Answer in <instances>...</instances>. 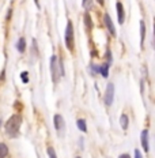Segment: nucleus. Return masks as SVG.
<instances>
[{
    "instance_id": "obj_1",
    "label": "nucleus",
    "mask_w": 155,
    "mask_h": 158,
    "mask_svg": "<svg viewBox=\"0 0 155 158\" xmlns=\"http://www.w3.org/2000/svg\"><path fill=\"white\" fill-rule=\"evenodd\" d=\"M21 126H22V116L21 114H12L7 120V123H6V127H4L6 134L10 138H16L19 135Z\"/></svg>"
},
{
    "instance_id": "obj_2",
    "label": "nucleus",
    "mask_w": 155,
    "mask_h": 158,
    "mask_svg": "<svg viewBox=\"0 0 155 158\" xmlns=\"http://www.w3.org/2000/svg\"><path fill=\"white\" fill-rule=\"evenodd\" d=\"M51 72H52V79H53L55 83L60 79V77L64 75V65H63V61L56 55H53L51 57Z\"/></svg>"
},
{
    "instance_id": "obj_3",
    "label": "nucleus",
    "mask_w": 155,
    "mask_h": 158,
    "mask_svg": "<svg viewBox=\"0 0 155 158\" xmlns=\"http://www.w3.org/2000/svg\"><path fill=\"white\" fill-rule=\"evenodd\" d=\"M64 41L67 49L72 52L75 48V38H74V25L71 21L67 22V27H65V34H64Z\"/></svg>"
},
{
    "instance_id": "obj_4",
    "label": "nucleus",
    "mask_w": 155,
    "mask_h": 158,
    "mask_svg": "<svg viewBox=\"0 0 155 158\" xmlns=\"http://www.w3.org/2000/svg\"><path fill=\"white\" fill-rule=\"evenodd\" d=\"M53 124H55V128L57 131V134L63 136L65 132V121H64V117L61 114H55L53 117Z\"/></svg>"
},
{
    "instance_id": "obj_5",
    "label": "nucleus",
    "mask_w": 155,
    "mask_h": 158,
    "mask_svg": "<svg viewBox=\"0 0 155 158\" xmlns=\"http://www.w3.org/2000/svg\"><path fill=\"white\" fill-rule=\"evenodd\" d=\"M104 101L108 106H110L114 101V85L113 83H108L106 90H105V95H104Z\"/></svg>"
},
{
    "instance_id": "obj_6",
    "label": "nucleus",
    "mask_w": 155,
    "mask_h": 158,
    "mask_svg": "<svg viewBox=\"0 0 155 158\" xmlns=\"http://www.w3.org/2000/svg\"><path fill=\"white\" fill-rule=\"evenodd\" d=\"M140 143H141V147L144 149L146 153H148L150 150V135H148V130H143L140 134Z\"/></svg>"
},
{
    "instance_id": "obj_7",
    "label": "nucleus",
    "mask_w": 155,
    "mask_h": 158,
    "mask_svg": "<svg viewBox=\"0 0 155 158\" xmlns=\"http://www.w3.org/2000/svg\"><path fill=\"white\" fill-rule=\"evenodd\" d=\"M104 21H105V26H106V29L109 30V33H110V34L114 37V35H116V26H114L113 21H112L110 15H109V14H105Z\"/></svg>"
},
{
    "instance_id": "obj_8",
    "label": "nucleus",
    "mask_w": 155,
    "mask_h": 158,
    "mask_svg": "<svg viewBox=\"0 0 155 158\" xmlns=\"http://www.w3.org/2000/svg\"><path fill=\"white\" fill-rule=\"evenodd\" d=\"M116 10H117V18H118V23L123 25L125 22V10H124V6L123 3L117 2L116 4Z\"/></svg>"
},
{
    "instance_id": "obj_9",
    "label": "nucleus",
    "mask_w": 155,
    "mask_h": 158,
    "mask_svg": "<svg viewBox=\"0 0 155 158\" xmlns=\"http://www.w3.org/2000/svg\"><path fill=\"white\" fill-rule=\"evenodd\" d=\"M16 51L19 52V53H23L26 51V40L25 37H21L18 40V42H16Z\"/></svg>"
},
{
    "instance_id": "obj_10",
    "label": "nucleus",
    "mask_w": 155,
    "mask_h": 158,
    "mask_svg": "<svg viewBox=\"0 0 155 158\" xmlns=\"http://www.w3.org/2000/svg\"><path fill=\"white\" fill-rule=\"evenodd\" d=\"M98 72H100V74L104 78H108L109 77V64L108 63H104V64L98 65Z\"/></svg>"
},
{
    "instance_id": "obj_11",
    "label": "nucleus",
    "mask_w": 155,
    "mask_h": 158,
    "mask_svg": "<svg viewBox=\"0 0 155 158\" xmlns=\"http://www.w3.org/2000/svg\"><path fill=\"white\" fill-rule=\"evenodd\" d=\"M144 38H146V23L144 21H140V45L143 48V44H144Z\"/></svg>"
},
{
    "instance_id": "obj_12",
    "label": "nucleus",
    "mask_w": 155,
    "mask_h": 158,
    "mask_svg": "<svg viewBox=\"0 0 155 158\" xmlns=\"http://www.w3.org/2000/svg\"><path fill=\"white\" fill-rule=\"evenodd\" d=\"M128 124H129V118H128V116L125 113H123L120 116V126L123 130H127L128 128Z\"/></svg>"
},
{
    "instance_id": "obj_13",
    "label": "nucleus",
    "mask_w": 155,
    "mask_h": 158,
    "mask_svg": "<svg viewBox=\"0 0 155 158\" xmlns=\"http://www.w3.org/2000/svg\"><path fill=\"white\" fill-rule=\"evenodd\" d=\"M76 127L82 131V132H87V124H86L84 118H78L76 120Z\"/></svg>"
},
{
    "instance_id": "obj_14",
    "label": "nucleus",
    "mask_w": 155,
    "mask_h": 158,
    "mask_svg": "<svg viewBox=\"0 0 155 158\" xmlns=\"http://www.w3.org/2000/svg\"><path fill=\"white\" fill-rule=\"evenodd\" d=\"M8 156V147L6 143H0V158H6Z\"/></svg>"
},
{
    "instance_id": "obj_15",
    "label": "nucleus",
    "mask_w": 155,
    "mask_h": 158,
    "mask_svg": "<svg viewBox=\"0 0 155 158\" xmlns=\"http://www.w3.org/2000/svg\"><path fill=\"white\" fill-rule=\"evenodd\" d=\"M84 25H86V27H88V29H91L93 27V21H91V18H90V15L88 14H84Z\"/></svg>"
},
{
    "instance_id": "obj_16",
    "label": "nucleus",
    "mask_w": 155,
    "mask_h": 158,
    "mask_svg": "<svg viewBox=\"0 0 155 158\" xmlns=\"http://www.w3.org/2000/svg\"><path fill=\"white\" fill-rule=\"evenodd\" d=\"M82 4H83V8L86 11H88V10L93 7V0H82Z\"/></svg>"
},
{
    "instance_id": "obj_17",
    "label": "nucleus",
    "mask_w": 155,
    "mask_h": 158,
    "mask_svg": "<svg viewBox=\"0 0 155 158\" xmlns=\"http://www.w3.org/2000/svg\"><path fill=\"white\" fill-rule=\"evenodd\" d=\"M48 156H49V158H57V156H56V151H55V149L53 147H48Z\"/></svg>"
},
{
    "instance_id": "obj_18",
    "label": "nucleus",
    "mask_w": 155,
    "mask_h": 158,
    "mask_svg": "<svg viewBox=\"0 0 155 158\" xmlns=\"http://www.w3.org/2000/svg\"><path fill=\"white\" fill-rule=\"evenodd\" d=\"M21 79L23 83H27L29 82V72H22L21 74Z\"/></svg>"
},
{
    "instance_id": "obj_19",
    "label": "nucleus",
    "mask_w": 155,
    "mask_h": 158,
    "mask_svg": "<svg viewBox=\"0 0 155 158\" xmlns=\"http://www.w3.org/2000/svg\"><path fill=\"white\" fill-rule=\"evenodd\" d=\"M106 57H108V64L110 65V63H112V55H110V51H106Z\"/></svg>"
},
{
    "instance_id": "obj_20",
    "label": "nucleus",
    "mask_w": 155,
    "mask_h": 158,
    "mask_svg": "<svg viewBox=\"0 0 155 158\" xmlns=\"http://www.w3.org/2000/svg\"><path fill=\"white\" fill-rule=\"evenodd\" d=\"M135 158H143V156H141V151L140 150H135Z\"/></svg>"
},
{
    "instance_id": "obj_21",
    "label": "nucleus",
    "mask_w": 155,
    "mask_h": 158,
    "mask_svg": "<svg viewBox=\"0 0 155 158\" xmlns=\"http://www.w3.org/2000/svg\"><path fill=\"white\" fill-rule=\"evenodd\" d=\"M118 158H131V156H129V154H127V153H124V154H120Z\"/></svg>"
},
{
    "instance_id": "obj_22",
    "label": "nucleus",
    "mask_w": 155,
    "mask_h": 158,
    "mask_svg": "<svg viewBox=\"0 0 155 158\" xmlns=\"http://www.w3.org/2000/svg\"><path fill=\"white\" fill-rule=\"evenodd\" d=\"M97 2H98V4H101V6L105 4V0H97Z\"/></svg>"
},
{
    "instance_id": "obj_23",
    "label": "nucleus",
    "mask_w": 155,
    "mask_h": 158,
    "mask_svg": "<svg viewBox=\"0 0 155 158\" xmlns=\"http://www.w3.org/2000/svg\"><path fill=\"white\" fill-rule=\"evenodd\" d=\"M35 2V6H37V8H41V6H39V3H38V0H34Z\"/></svg>"
},
{
    "instance_id": "obj_24",
    "label": "nucleus",
    "mask_w": 155,
    "mask_h": 158,
    "mask_svg": "<svg viewBox=\"0 0 155 158\" xmlns=\"http://www.w3.org/2000/svg\"><path fill=\"white\" fill-rule=\"evenodd\" d=\"M2 124H3V121H2V118H0V128H2Z\"/></svg>"
},
{
    "instance_id": "obj_25",
    "label": "nucleus",
    "mask_w": 155,
    "mask_h": 158,
    "mask_svg": "<svg viewBox=\"0 0 155 158\" xmlns=\"http://www.w3.org/2000/svg\"><path fill=\"white\" fill-rule=\"evenodd\" d=\"M76 158H82V157H76Z\"/></svg>"
}]
</instances>
